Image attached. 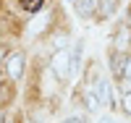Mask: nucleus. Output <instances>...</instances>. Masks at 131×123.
Segmentation results:
<instances>
[{"label": "nucleus", "mask_w": 131, "mask_h": 123, "mask_svg": "<svg viewBox=\"0 0 131 123\" xmlns=\"http://www.w3.org/2000/svg\"><path fill=\"white\" fill-rule=\"evenodd\" d=\"M52 71L58 79H68L71 76V52L68 50H58L52 55Z\"/></svg>", "instance_id": "1"}, {"label": "nucleus", "mask_w": 131, "mask_h": 123, "mask_svg": "<svg viewBox=\"0 0 131 123\" xmlns=\"http://www.w3.org/2000/svg\"><path fill=\"white\" fill-rule=\"evenodd\" d=\"M5 73H8L10 81H18V79H21V73H24V55H21V52L8 55V60H5Z\"/></svg>", "instance_id": "2"}, {"label": "nucleus", "mask_w": 131, "mask_h": 123, "mask_svg": "<svg viewBox=\"0 0 131 123\" xmlns=\"http://www.w3.org/2000/svg\"><path fill=\"white\" fill-rule=\"evenodd\" d=\"M128 42H131V31H128V26H121L118 29V37H115V50H126Z\"/></svg>", "instance_id": "3"}, {"label": "nucleus", "mask_w": 131, "mask_h": 123, "mask_svg": "<svg viewBox=\"0 0 131 123\" xmlns=\"http://www.w3.org/2000/svg\"><path fill=\"white\" fill-rule=\"evenodd\" d=\"M94 92H97V97H100V102H110V81H97V86H94Z\"/></svg>", "instance_id": "4"}, {"label": "nucleus", "mask_w": 131, "mask_h": 123, "mask_svg": "<svg viewBox=\"0 0 131 123\" xmlns=\"http://www.w3.org/2000/svg\"><path fill=\"white\" fill-rule=\"evenodd\" d=\"M121 79H123V86L131 89V58H126V63H123V73H121Z\"/></svg>", "instance_id": "5"}, {"label": "nucleus", "mask_w": 131, "mask_h": 123, "mask_svg": "<svg viewBox=\"0 0 131 123\" xmlns=\"http://www.w3.org/2000/svg\"><path fill=\"white\" fill-rule=\"evenodd\" d=\"M45 21H47V13H42V16H37V21H34V24H31L29 29H31V31H34V34H37V31H39L42 26H45Z\"/></svg>", "instance_id": "6"}, {"label": "nucleus", "mask_w": 131, "mask_h": 123, "mask_svg": "<svg viewBox=\"0 0 131 123\" xmlns=\"http://www.w3.org/2000/svg\"><path fill=\"white\" fill-rule=\"evenodd\" d=\"M123 110H126V113L131 115V92H128V94L123 97Z\"/></svg>", "instance_id": "7"}, {"label": "nucleus", "mask_w": 131, "mask_h": 123, "mask_svg": "<svg viewBox=\"0 0 131 123\" xmlns=\"http://www.w3.org/2000/svg\"><path fill=\"white\" fill-rule=\"evenodd\" d=\"M24 5H26V8H37V5H39V0H26Z\"/></svg>", "instance_id": "8"}, {"label": "nucleus", "mask_w": 131, "mask_h": 123, "mask_svg": "<svg viewBox=\"0 0 131 123\" xmlns=\"http://www.w3.org/2000/svg\"><path fill=\"white\" fill-rule=\"evenodd\" d=\"M66 123H81V120L79 118H71V120H66Z\"/></svg>", "instance_id": "9"}, {"label": "nucleus", "mask_w": 131, "mask_h": 123, "mask_svg": "<svg viewBox=\"0 0 131 123\" xmlns=\"http://www.w3.org/2000/svg\"><path fill=\"white\" fill-rule=\"evenodd\" d=\"M71 3H76V0H71Z\"/></svg>", "instance_id": "10"}, {"label": "nucleus", "mask_w": 131, "mask_h": 123, "mask_svg": "<svg viewBox=\"0 0 131 123\" xmlns=\"http://www.w3.org/2000/svg\"><path fill=\"white\" fill-rule=\"evenodd\" d=\"M0 123H3V118H0Z\"/></svg>", "instance_id": "11"}]
</instances>
